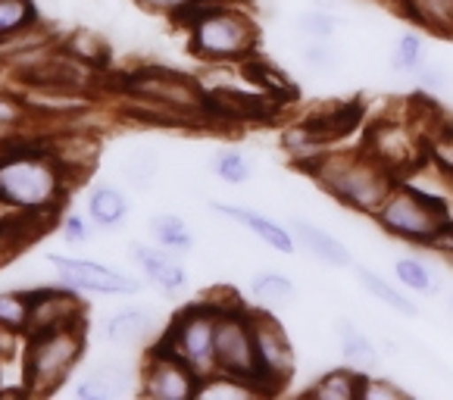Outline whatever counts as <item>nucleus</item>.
Instances as JSON below:
<instances>
[{
    "mask_svg": "<svg viewBox=\"0 0 453 400\" xmlns=\"http://www.w3.org/2000/svg\"><path fill=\"white\" fill-rule=\"evenodd\" d=\"M413 391H407L403 385H397L388 375H366L363 379V394L360 400H410Z\"/></svg>",
    "mask_w": 453,
    "mask_h": 400,
    "instance_id": "obj_37",
    "label": "nucleus"
},
{
    "mask_svg": "<svg viewBox=\"0 0 453 400\" xmlns=\"http://www.w3.org/2000/svg\"><path fill=\"white\" fill-rule=\"evenodd\" d=\"M428 163L453 181V122H438L428 135Z\"/></svg>",
    "mask_w": 453,
    "mask_h": 400,
    "instance_id": "obj_32",
    "label": "nucleus"
},
{
    "mask_svg": "<svg viewBox=\"0 0 453 400\" xmlns=\"http://www.w3.org/2000/svg\"><path fill=\"white\" fill-rule=\"evenodd\" d=\"M132 260L141 263V269L147 273V279L154 281L157 288L175 294L188 285V273L179 260L173 257V250H154V247L132 244Z\"/></svg>",
    "mask_w": 453,
    "mask_h": 400,
    "instance_id": "obj_17",
    "label": "nucleus"
},
{
    "mask_svg": "<svg viewBox=\"0 0 453 400\" xmlns=\"http://www.w3.org/2000/svg\"><path fill=\"white\" fill-rule=\"evenodd\" d=\"M73 322H85V310H81L75 294L54 291V288L32 294V322H28V335L41 332V328L73 326Z\"/></svg>",
    "mask_w": 453,
    "mask_h": 400,
    "instance_id": "obj_15",
    "label": "nucleus"
},
{
    "mask_svg": "<svg viewBox=\"0 0 453 400\" xmlns=\"http://www.w3.org/2000/svg\"><path fill=\"white\" fill-rule=\"evenodd\" d=\"M134 4L144 7V10H150V13L169 16V19H175V22H181L194 7H197L194 0H134Z\"/></svg>",
    "mask_w": 453,
    "mask_h": 400,
    "instance_id": "obj_40",
    "label": "nucleus"
},
{
    "mask_svg": "<svg viewBox=\"0 0 453 400\" xmlns=\"http://www.w3.org/2000/svg\"><path fill=\"white\" fill-rule=\"evenodd\" d=\"M422 122V116H381L369 122L360 147L397 179H407L428 163V128Z\"/></svg>",
    "mask_w": 453,
    "mask_h": 400,
    "instance_id": "obj_6",
    "label": "nucleus"
},
{
    "mask_svg": "<svg viewBox=\"0 0 453 400\" xmlns=\"http://www.w3.org/2000/svg\"><path fill=\"white\" fill-rule=\"evenodd\" d=\"M197 7H213V4H241V0H194Z\"/></svg>",
    "mask_w": 453,
    "mask_h": 400,
    "instance_id": "obj_44",
    "label": "nucleus"
},
{
    "mask_svg": "<svg viewBox=\"0 0 453 400\" xmlns=\"http://www.w3.org/2000/svg\"><path fill=\"white\" fill-rule=\"evenodd\" d=\"M128 97L147 100L157 107L175 113L181 122H203L207 119V94L200 91V85L185 73L163 66H144L134 69L122 81Z\"/></svg>",
    "mask_w": 453,
    "mask_h": 400,
    "instance_id": "obj_7",
    "label": "nucleus"
},
{
    "mask_svg": "<svg viewBox=\"0 0 453 400\" xmlns=\"http://www.w3.org/2000/svg\"><path fill=\"white\" fill-rule=\"evenodd\" d=\"M128 391V373L119 363H100L91 375H85L79 388H75V397L79 400H110L122 397Z\"/></svg>",
    "mask_w": 453,
    "mask_h": 400,
    "instance_id": "obj_20",
    "label": "nucleus"
},
{
    "mask_svg": "<svg viewBox=\"0 0 453 400\" xmlns=\"http://www.w3.org/2000/svg\"><path fill=\"white\" fill-rule=\"evenodd\" d=\"M363 379H366V375L357 373V369H350L344 363V366L316 375V381L310 388H303V394L313 400H360Z\"/></svg>",
    "mask_w": 453,
    "mask_h": 400,
    "instance_id": "obj_19",
    "label": "nucleus"
},
{
    "mask_svg": "<svg viewBox=\"0 0 453 400\" xmlns=\"http://www.w3.org/2000/svg\"><path fill=\"white\" fill-rule=\"evenodd\" d=\"M394 275L407 291L413 294H426V297H434L441 291V275L434 273L432 263L419 260V257H397L394 260Z\"/></svg>",
    "mask_w": 453,
    "mask_h": 400,
    "instance_id": "obj_27",
    "label": "nucleus"
},
{
    "mask_svg": "<svg viewBox=\"0 0 453 400\" xmlns=\"http://www.w3.org/2000/svg\"><path fill=\"white\" fill-rule=\"evenodd\" d=\"M375 226L385 235L407 244H438L441 235L450 226V210H447L444 197L422 191V188L410 185L400 179L394 185V191L388 194V200L381 204V210L372 216Z\"/></svg>",
    "mask_w": 453,
    "mask_h": 400,
    "instance_id": "obj_4",
    "label": "nucleus"
},
{
    "mask_svg": "<svg viewBox=\"0 0 453 400\" xmlns=\"http://www.w3.org/2000/svg\"><path fill=\"white\" fill-rule=\"evenodd\" d=\"M447 310H450V313H453V291L447 294Z\"/></svg>",
    "mask_w": 453,
    "mask_h": 400,
    "instance_id": "obj_45",
    "label": "nucleus"
},
{
    "mask_svg": "<svg viewBox=\"0 0 453 400\" xmlns=\"http://www.w3.org/2000/svg\"><path fill=\"white\" fill-rule=\"evenodd\" d=\"M28 322H32V294H19V291L0 294V328H10V332L22 335L28 332Z\"/></svg>",
    "mask_w": 453,
    "mask_h": 400,
    "instance_id": "obj_31",
    "label": "nucleus"
},
{
    "mask_svg": "<svg viewBox=\"0 0 453 400\" xmlns=\"http://www.w3.org/2000/svg\"><path fill=\"white\" fill-rule=\"evenodd\" d=\"M338 26H341V19L334 10L313 7L297 16V32L310 41H332L334 35H338Z\"/></svg>",
    "mask_w": 453,
    "mask_h": 400,
    "instance_id": "obj_33",
    "label": "nucleus"
},
{
    "mask_svg": "<svg viewBox=\"0 0 453 400\" xmlns=\"http://www.w3.org/2000/svg\"><path fill=\"white\" fill-rule=\"evenodd\" d=\"M416 79H419V85L426 88V91H432V94H441V91H447L450 88V73H447L441 63H434V60H426L422 63V69L416 73Z\"/></svg>",
    "mask_w": 453,
    "mask_h": 400,
    "instance_id": "obj_41",
    "label": "nucleus"
},
{
    "mask_svg": "<svg viewBox=\"0 0 453 400\" xmlns=\"http://www.w3.org/2000/svg\"><path fill=\"white\" fill-rule=\"evenodd\" d=\"M197 397H226V400H244V397H263L260 388L254 381L238 379V375L228 373H213L200 381Z\"/></svg>",
    "mask_w": 453,
    "mask_h": 400,
    "instance_id": "obj_30",
    "label": "nucleus"
},
{
    "mask_svg": "<svg viewBox=\"0 0 453 400\" xmlns=\"http://www.w3.org/2000/svg\"><path fill=\"white\" fill-rule=\"evenodd\" d=\"M88 235H91V228L85 226V219H81V216H66V219H63V238H66V241L81 244V241H88Z\"/></svg>",
    "mask_w": 453,
    "mask_h": 400,
    "instance_id": "obj_42",
    "label": "nucleus"
},
{
    "mask_svg": "<svg viewBox=\"0 0 453 400\" xmlns=\"http://www.w3.org/2000/svg\"><path fill=\"white\" fill-rule=\"evenodd\" d=\"M357 281H360V288L369 294V297L379 300L381 307L394 310V313H400V316H410V319H413V316H419V307H416V304L407 297V294L400 291L397 285H391V281H388L385 275L372 273L369 266L357 269Z\"/></svg>",
    "mask_w": 453,
    "mask_h": 400,
    "instance_id": "obj_21",
    "label": "nucleus"
},
{
    "mask_svg": "<svg viewBox=\"0 0 453 400\" xmlns=\"http://www.w3.org/2000/svg\"><path fill=\"white\" fill-rule=\"evenodd\" d=\"M303 173L338 204H344L347 210H354L360 216H375L381 210V204L388 200V194L397 185V175L391 169L381 166L375 157H369L363 147L357 150H332L316 163H310Z\"/></svg>",
    "mask_w": 453,
    "mask_h": 400,
    "instance_id": "obj_2",
    "label": "nucleus"
},
{
    "mask_svg": "<svg viewBox=\"0 0 453 400\" xmlns=\"http://www.w3.org/2000/svg\"><path fill=\"white\" fill-rule=\"evenodd\" d=\"M213 173L219 175L226 185H244L254 175V163L247 160L241 150H219L213 157Z\"/></svg>",
    "mask_w": 453,
    "mask_h": 400,
    "instance_id": "obj_34",
    "label": "nucleus"
},
{
    "mask_svg": "<svg viewBox=\"0 0 453 400\" xmlns=\"http://www.w3.org/2000/svg\"><path fill=\"white\" fill-rule=\"evenodd\" d=\"M157 169H160V160H157V154H150V150H132V154L126 157V175H128V181L138 188L150 185V181L157 179Z\"/></svg>",
    "mask_w": 453,
    "mask_h": 400,
    "instance_id": "obj_36",
    "label": "nucleus"
},
{
    "mask_svg": "<svg viewBox=\"0 0 453 400\" xmlns=\"http://www.w3.org/2000/svg\"><path fill=\"white\" fill-rule=\"evenodd\" d=\"M250 294H254V300H260L266 310H281L294 304L297 285H294L285 273H279V269H263V273H257L254 279H250Z\"/></svg>",
    "mask_w": 453,
    "mask_h": 400,
    "instance_id": "obj_23",
    "label": "nucleus"
},
{
    "mask_svg": "<svg viewBox=\"0 0 453 400\" xmlns=\"http://www.w3.org/2000/svg\"><path fill=\"white\" fill-rule=\"evenodd\" d=\"M332 144L334 141L328 138L313 119L294 122V126H288L285 132H281V150H285L300 169H307L310 163L319 160Z\"/></svg>",
    "mask_w": 453,
    "mask_h": 400,
    "instance_id": "obj_16",
    "label": "nucleus"
},
{
    "mask_svg": "<svg viewBox=\"0 0 453 400\" xmlns=\"http://www.w3.org/2000/svg\"><path fill=\"white\" fill-rule=\"evenodd\" d=\"M210 207H213V213L226 216V219L238 222L241 228H247L254 238H260L266 247H273L275 254L291 257L294 250H297V241H294L291 228L269 219L266 213H257V210H247V207H234V204H210Z\"/></svg>",
    "mask_w": 453,
    "mask_h": 400,
    "instance_id": "obj_14",
    "label": "nucleus"
},
{
    "mask_svg": "<svg viewBox=\"0 0 453 400\" xmlns=\"http://www.w3.org/2000/svg\"><path fill=\"white\" fill-rule=\"evenodd\" d=\"M191 54L207 63H244L254 57L260 28L241 4L194 7L181 19Z\"/></svg>",
    "mask_w": 453,
    "mask_h": 400,
    "instance_id": "obj_3",
    "label": "nucleus"
},
{
    "mask_svg": "<svg viewBox=\"0 0 453 400\" xmlns=\"http://www.w3.org/2000/svg\"><path fill=\"white\" fill-rule=\"evenodd\" d=\"M32 19H35V7L28 0H0V38L16 32V28Z\"/></svg>",
    "mask_w": 453,
    "mask_h": 400,
    "instance_id": "obj_38",
    "label": "nucleus"
},
{
    "mask_svg": "<svg viewBox=\"0 0 453 400\" xmlns=\"http://www.w3.org/2000/svg\"><path fill=\"white\" fill-rule=\"evenodd\" d=\"M88 213H91L94 222L113 228V226H119V222L126 219L128 200L122 197V191H116V188L100 185V188H94L91 197H88Z\"/></svg>",
    "mask_w": 453,
    "mask_h": 400,
    "instance_id": "obj_28",
    "label": "nucleus"
},
{
    "mask_svg": "<svg viewBox=\"0 0 453 400\" xmlns=\"http://www.w3.org/2000/svg\"><path fill=\"white\" fill-rule=\"evenodd\" d=\"M288 228H291L294 241H297V244L303 247L313 260H319L322 266H332V269L354 266V254H350V247H347L341 238H334L328 228L316 226V222H310V219H300V216H294Z\"/></svg>",
    "mask_w": 453,
    "mask_h": 400,
    "instance_id": "obj_13",
    "label": "nucleus"
},
{
    "mask_svg": "<svg viewBox=\"0 0 453 400\" xmlns=\"http://www.w3.org/2000/svg\"><path fill=\"white\" fill-rule=\"evenodd\" d=\"M300 60L313 73H334V69H341V50L332 41H310L300 47Z\"/></svg>",
    "mask_w": 453,
    "mask_h": 400,
    "instance_id": "obj_35",
    "label": "nucleus"
},
{
    "mask_svg": "<svg viewBox=\"0 0 453 400\" xmlns=\"http://www.w3.org/2000/svg\"><path fill=\"white\" fill-rule=\"evenodd\" d=\"M200 375L181 357L157 344L141 366V394L154 400H191L200 394Z\"/></svg>",
    "mask_w": 453,
    "mask_h": 400,
    "instance_id": "obj_11",
    "label": "nucleus"
},
{
    "mask_svg": "<svg viewBox=\"0 0 453 400\" xmlns=\"http://www.w3.org/2000/svg\"><path fill=\"white\" fill-rule=\"evenodd\" d=\"M47 44H50V32H47L41 22L32 19V22H26V26L16 28V32L0 38V63H16Z\"/></svg>",
    "mask_w": 453,
    "mask_h": 400,
    "instance_id": "obj_25",
    "label": "nucleus"
},
{
    "mask_svg": "<svg viewBox=\"0 0 453 400\" xmlns=\"http://www.w3.org/2000/svg\"><path fill=\"white\" fill-rule=\"evenodd\" d=\"M69 169L54 150L4 141L0 150V204L7 210L57 213L66 197Z\"/></svg>",
    "mask_w": 453,
    "mask_h": 400,
    "instance_id": "obj_1",
    "label": "nucleus"
},
{
    "mask_svg": "<svg viewBox=\"0 0 453 400\" xmlns=\"http://www.w3.org/2000/svg\"><path fill=\"white\" fill-rule=\"evenodd\" d=\"M22 119H26V110H22L19 100L0 94V144L16 132V126H19Z\"/></svg>",
    "mask_w": 453,
    "mask_h": 400,
    "instance_id": "obj_39",
    "label": "nucleus"
},
{
    "mask_svg": "<svg viewBox=\"0 0 453 400\" xmlns=\"http://www.w3.org/2000/svg\"><path fill=\"white\" fill-rule=\"evenodd\" d=\"M400 13L428 32L453 38V0H400Z\"/></svg>",
    "mask_w": 453,
    "mask_h": 400,
    "instance_id": "obj_22",
    "label": "nucleus"
},
{
    "mask_svg": "<svg viewBox=\"0 0 453 400\" xmlns=\"http://www.w3.org/2000/svg\"><path fill=\"white\" fill-rule=\"evenodd\" d=\"M150 235L157 238V244L173 250V254H185L194 247V235L188 228V222L175 213H160L150 219Z\"/></svg>",
    "mask_w": 453,
    "mask_h": 400,
    "instance_id": "obj_29",
    "label": "nucleus"
},
{
    "mask_svg": "<svg viewBox=\"0 0 453 400\" xmlns=\"http://www.w3.org/2000/svg\"><path fill=\"white\" fill-rule=\"evenodd\" d=\"M154 326H157L154 313H147V310H122V313L110 316L107 338L119 347H134V344H144L147 335L154 332Z\"/></svg>",
    "mask_w": 453,
    "mask_h": 400,
    "instance_id": "obj_24",
    "label": "nucleus"
},
{
    "mask_svg": "<svg viewBox=\"0 0 453 400\" xmlns=\"http://www.w3.org/2000/svg\"><path fill=\"white\" fill-rule=\"evenodd\" d=\"M0 260H7V254H4V244H0Z\"/></svg>",
    "mask_w": 453,
    "mask_h": 400,
    "instance_id": "obj_46",
    "label": "nucleus"
},
{
    "mask_svg": "<svg viewBox=\"0 0 453 400\" xmlns=\"http://www.w3.org/2000/svg\"><path fill=\"white\" fill-rule=\"evenodd\" d=\"M428 60V44L419 32H400L388 54V66L397 75H416Z\"/></svg>",
    "mask_w": 453,
    "mask_h": 400,
    "instance_id": "obj_26",
    "label": "nucleus"
},
{
    "mask_svg": "<svg viewBox=\"0 0 453 400\" xmlns=\"http://www.w3.org/2000/svg\"><path fill=\"white\" fill-rule=\"evenodd\" d=\"M334 332H338V347H341V357H344L347 366L357 369V373H363V375H372L375 369H379V363H381L379 347H375V341L369 338L360 326H354L350 319H338V328H334Z\"/></svg>",
    "mask_w": 453,
    "mask_h": 400,
    "instance_id": "obj_18",
    "label": "nucleus"
},
{
    "mask_svg": "<svg viewBox=\"0 0 453 400\" xmlns=\"http://www.w3.org/2000/svg\"><path fill=\"white\" fill-rule=\"evenodd\" d=\"M50 263L57 266L60 279L69 288H79V291H97V294H134L141 291V281L132 279L126 273H116V269L104 266V263L94 260H73V257L50 254Z\"/></svg>",
    "mask_w": 453,
    "mask_h": 400,
    "instance_id": "obj_12",
    "label": "nucleus"
},
{
    "mask_svg": "<svg viewBox=\"0 0 453 400\" xmlns=\"http://www.w3.org/2000/svg\"><path fill=\"white\" fill-rule=\"evenodd\" d=\"M313 7H322V10H334V13H338L341 0H313Z\"/></svg>",
    "mask_w": 453,
    "mask_h": 400,
    "instance_id": "obj_43",
    "label": "nucleus"
},
{
    "mask_svg": "<svg viewBox=\"0 0 453 400\" xmlns=\"http://www.w3.org/2000/svg\"><path fill=\"white\" fill-rule=\"evenodd\" d=\"M216 322H219V300H200L185 307L163 335L160 347L181 357L200 379L219 373L216 369Z\"/></svg>",
    "mask_w": 453,
    "mask_h": 400,
    "instance_id": "obj_8",
    "label": "nucleus"
},
{
    "mask_svg": "<svg viewBox=\"0 0 453 400\" xmlns=\"http://www.w3.org/2000/svg\"><path fill=\"white\" fill-rule=\"evenodd\" d=\"M85 350V322L41 328L28 335L22 354V381L28 394H54Z\"/></svg>",
    "mask_w": 453,
    "mask_h": 400,
    "instance_id": "obj_5",
    "label": "nucleus"
},
{
    "mask_svg": "<svg viewBox=\"0 0 453 400\" xmlns=\"http://www.w3.org/2000/svg\"><path fill=\"white\" fill-rule=\"evenodd\" d=\"M254 347H257V388L263 397L279 394L297 373V350L285 326L266 310H254Z\"/></svg>",
    "mask_w": 453,
    "mask_h": 400,
    "instance_id": "obj_10",
    "label": "nucleus"
},
{
    "mask_svg": "<svg viewBox=\"0 0 453 400\" xmlns=\"http://www.w3.org/2000/svg\"><path fill=\"white\" fill-rule=\"evenodd\" d=\"M216 369L238 375L257 385V347H254V310H247L234 294L219 300L216 322Z\"/></svg>",
    "mask_w": 453,
    "mask_h": 400,
    "instance_id": "obj_9",
    "label": "nucleus"
}]
</instances>
